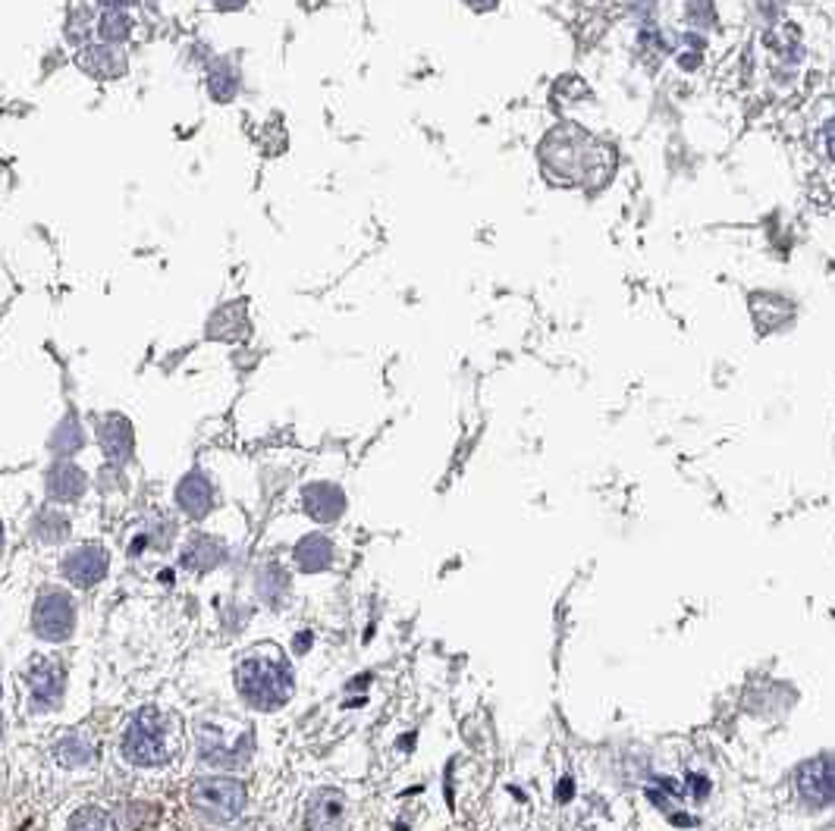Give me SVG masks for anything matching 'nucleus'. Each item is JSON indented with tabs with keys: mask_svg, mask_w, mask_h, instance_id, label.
<instances>
[{
	"mask_svg": "<svg viewBox=\"0 0 835 831\" xmlns=\"http://www.w3.org/2000/svg\"><path fill=\"white\" fill-rule=\"evenodd\" d=\"M28 681V703L35 712L54 709L60 697H63V669L57 666L54 659L35 656V662L26 671Z\"/></svg>",
	"mask_w": 835,
	"mask_h": 831,
	"instance_id": "obj_8",
	"label": "nucleus"
},
{
	"mask_svg": "<svg viewBox=\"0 0 835 831\" xmlns=\"http://www.w3.org/2000/svg\"><path fill=\"white\" fill-rule=\"evenodd\" d=\"M236 684H240L245 703L261 712L280 709L296 691L293 669L277 646H258V649L245 653L236 666Z\"/></svg>",
	"mask_w": 835,
	"mask_h": 831,
	"instance_id": "obj_1",
	"label": "nucleus"
},
{
	"mask_svg": "<svg viewBox=\"0 0 835 831\" xmlns=\"http://www.w3.org/2000/svg\"><path fill=\"white\" fill-rule=\"evenodd\" d=\"M471 13H493L503 0H462Z\"/></svg>",
	"mask_w": 835,
	"mask_h": 831,
	"instance_id": "obj_28",
	"label": "nucleus"
},
{
	"mask_svg": "<svg viewBox=\"0 0 835 831\" xmlns=\"http://www.w3.org/2000/svg\"><path fill=\"white\" fill-rule=\"evenodd\" d=\"M54 756L60 759V766H85L91 759V744L79 734H66L54 747Z\"/></svg>",
	"mask_w": 835,
	"mask_h": 831,
	"instance_id": "obj_24",
	"label": "nucleus"
},
{
	"mask_svg": "<svg viewBox=\"0 0 835 831\" xmlns=\"http://www.w3.org/2000/svg\"><path fill=\"white\" fill-rule=\"evenodd\" d=\"M245 333H248V305H245L243 298L220 305L211 314V321H208V336L211 339L236 343V339H243Z\"/></svg>",
	"mask_w": 835,
	"mask_h": 831,
	"instance_id": "obj_16",
	"label": "nucleus"
},
{
	"mask_svg": "<svg viewBox=\"0 0 835 831\" xmlns=\"http://www.w3.org/2000/svg\"><path fill=\"white\" fill-rule=\"evenodd\" d=\"M120 751L126 762L142 769L167 766L180 756V724L161 709H142L133 722L126 724Z\"/></svg>",
	"mask_w": 835,
	"mask_h": 831,
	"instance_id": "obj_2",
	"label": "nucleus"
},
{
	"mask_svg": "<svg viewBox=\"0 0 835 831\" xmlns=\"http://www.w3.org/2000/svg\"><path fill=\"white\" fill-rule=\"evenodd\" d=\"M176 503L189 518H205L208 511L214 509V486L201 471H192L176 486Z\"/></svg>",
	"mask_w": 835,
	"mask_h": 831,
	"instance_id": "obj_17",
	"label": "nucleus"
},
{
	"mask_svg": "<svg viewBox=\"0 0 835 831\" xmlns=\"http://www.w3.org/2000/svg\"><path fill=\"white\" fill-rule=\"evenodd\" d=\"M333 562V543L330 536L308 534L305 539H298L296 546V565L302 571H321Z\"/></svg>",
	"mask_w": 835,
	"mask_h": 831,
	"instance_id": "obj_20",
	"label": "nucleus"
},
{
	"mask_svg": "<svg viewBox=\"0 0 835 831\" xmlns=\"http://www.w3.org/2000/svg\"><path fill=\"white\" fill-rule=\"evenodd\" d=\"M826 145H830V151H833L835 158V120L826 126Z\"/></svg>",
	"mask_w": 835,
	"mask_h": 831,
	"instance_id": "obj_29",
	"label": "nucleus"
},
{
	"mask_svg": "<svg viewBox=\"0 0 835 831\" xmlns=\"http://www.w3.org/2000/svg\"><path fill=\"white\" fill-rule=\"evenodd\" d=\"M205 91L214 104H233L243 91V70L233 57H211L205 66Z\"/></svg>",
	"mask_w": 835,
	"mask_h": 831,
	"instance_id": "obj_12",
	"label": "nucleus"
},
{
	"mask_svg": "<svg viewBox=\"0 0 835 831\" xmlns=\"http://www.w3.org/2000/svg\"><path fill=\"white\" fill-rule=\"evenodd\" d=\"M685 16L695 26H713L716 23V7H713V0H685Z\"/></svg>",
	"mask_w": 835,
	"mask_h": 831,
	"instance_id": "obj_26",
	"label": "nucleus"
},
{
	"mask_svg": "<svg viewBox=\"0 0 835 831\" xmlns=\"http://www.w3.org/2000/svg\"><path fill=\"white\" fill-rule=\"evenodd\" d=\"M540 170L553 183H581L591 173V163L597 158V145L591 135L575 123L553 126L540 138L538 148Z\"/></svg>",
	"mask_w": 835,
	"mask_h": 831,
	"instance_id": "obj_3",
	"label": "nucleus"
},
{
	"mask_svg": "<svg viewBox=\"0 0 835 831\" xmlns=\"http://www.w3.org/2000/svg\"><path fill=\"white\" fill-rule=\"evenodd\" d=\"M95 35H98V16H95V10L85 7V3L70 7L66 23H63V41H66L73 51H82L85 45L95 41Z\"/></svg>",
	"mask_w": 835,
	"mask_h": 831,
	"instance_id": "obj_19",
	"label": "nucleus"
},
{
	"mask_svg": "<svg viewBox=\"0 0 835 831\" xmlns=\"http://www.w3.org/2000/svg\"><path fill=\"white\" fill-rule=\"evenodd\" d=\"M189 801L201 816L214 822H230L245 809V784L236 778H201L195 781Z\"/></svg>",
	"mask_w": 835,
	"mask_h": 831,
	"instance_id": "obj_4",
	"label": "nucleus"
},
{
	"mask_svg": "<svg viewBox=\"0 0 835 831\" xmlns=\"http://www.w3.org/2000/svg\"><path fill=\"white\" fill-rule=\"evenodd\" d=\"M66 831H116V822L101 806H82L79 813L70 819Z\"/></svg>",
	"mask_w": 835,
	"mask_h": 831,
	"instance_id": "obj_23",
	"label": "nucleus"
},
{
	"mask_svg": "<svg viewBox=\"0 0 835 831\" xmlns=\"http://www.w3.org/2000/svg\"><path fill=\"white\" fill-rule=\"evenodd\" d=\"M63 578L76 587H91L108 574V553L95 543L76 546L63 556Z\"/></svg>",
	"mask_w": 835,
	"mask_h": 831,
	"instance_id": "obj_10",
	"label": "nucleus"
},
{
	"mask_svg": "<svg viewBox=\"0 0 835 831\" xmlns=\"http://www.w3.org/2000/svg\"><path fill=\"white\" fill-rule=\"evenodd\" d=\"M35 534L45 543H60L63 536L70 534V521H66V514H60L54 509L41 511L38 521H35Z\"/></svg>",
	"mask_w": 835,
	"mask_h": 831,
	"instance_id": "obj_25",
	"label": "nucleus"
},
{
	"mask_svg": "<svg viewBox=\"0 0 835 831\" xmlns=\"http://www.w3.org/2000/svg\"><path fill=\"white\" fill-rule=\"evenodd\" d=\"M302 509L308 511L315 521L330 524L346 509V496L336 483H308L302 489Z\"/></svg>",
	"mask_w": 835,
	"mask_h": 831,
	"instance_id": "obj_13",
	"label": "nucleus"
},
{
	"mask_svg": "<svg viewBox=\"0 0 835 831\" xmlns=\"http://www.w3.org/2000/svg\"><path fill=\"white\" fill-rule=\"evenodd\" d=\"M98 446H101V452L110 458V464H126L135 452V433L133 424H130V418H123V414H105L101 421H98Z\"/></svg>",
	"mask_w": 835,
	"mask_h": 831,
	"instance_id": "obj_11",
	"label": "nucleus"
},
{
	"mask_svg": "<svg viewBox=\"0 0 835 831\" xmlns=\"http://www.w3.org/2000/svg\"><path fill=\"white\" fill-rule=\"evenodd\" d=\"M35 634L41 641H51V644H60L73 634L76 628V603L70 599V593L63 591H48L38 606H35Z\"/></svg>",
	"mask_w": 835,
	"mask_h": 831,
	"instance_id": "obj_5",
	"label": "nucleus"
},
{
	"mask_svg": "<svg viewBox=\"0 0 835 831\" xmlns=\"http://www.w3.org/2000/svg\"><path fill=\"white\" fill-rule=\"evenodd\" d=\"M798 794L810 806L835 804V756L810 759L798 769Z\"/></svg>",
	"mask_w": 835,
	"mask_h": 831,
	"instance_id": "obj_9",
	"label": "nucleus"
},
{
	"mask_svg": "<svg viewBox=\"0 0 835 831\" xmlns=\"http://www.w3.org/2000/svg\"><path fill=\"white\" fill-rule=\"evenodd\" d=\"M346 822V797L340 791H318L308 804V829L343 831Z\"/></svg>",
	"mask_w": 835,
	"mask_h": 831,
	"instance_id": "obj_15",
	"label": "nucleus"
},
{
	"mask_svg": "<svg viewBox=\"0 0 835 831\" xmlns=\"http://www.w3.org/2000/svg\"><path fill=\"white\" fill-rule=\"evenodd\" d=\"M226 731L220 724H201V753L214 766H243L251 753V731L240 728L233 737H223Z\"/></svg>",
	"mask_w": 835,
	"mask_h": 831,
	"instance_id": "obj_7",
	"label": "nucleus"
},
{
	"mask_svg": "<svg viewBox=\"0 0 835 831\" xmlns=\"http://www.w3.org/2000/svg\"><path fill=\"white\" fill-rule=\"evenodd\" d=\"M223 559V546L211 539V536H195L189 546H186V553H183V562L192 571H208V568H214L217 562Z\"/></svg>",
	"mask_w": 835,
	"mask_h": 831,
	"instance_id": "obj_21",
	"label": "nucleus"
},
{
	"mask_svg": "<svg viewBox=\"0 0 835 831\" xmlns=\"http://www.w3.org/2000/svg\"><path fill=\"white\" fill-rule=\"evenodd\" d=\"M73 63L79 66L88 79L98 82L126 79V73H130V54H126V48L105 45V41H98V38H95L91 45H85L82 51H76V54H73Z\"/></svg>",
	"mask_w": 835,
	"mask_h": 831,
	"instance_id": "obj_6",
	"label": "nucleus"
},
{
	"mask_svg": "<svg viewBox=\"0 0 835 831\" xmlns=\"http://www.w3.org/2000/svg\"><path fill=\"white\" fill-rule=\"evenodd\" d=\"M45 486H48V496L57 499V503H73V499H79L82 493L88 489V477L73 461L60 458V461L51 464V471L45 477Z\"/></svg>",
	"mask_w": 835,
	"mask_h": 831,
	"instance_id": "obj_14",
	"label": "nucleus"
},
{
	"mask_svg": "<svg viewBox=\"0 0 835 831\" xmlns=\"http://www.w3.org/2000/svg\"><path fill=\"white\" fill-rule=\"evenodd\" d=\"M208 3L214 7L217 13H243L251 0H208Z\"/></svg>",
	"mask_w": 835,
	"mask_h": 831,
	"instance_id": "obj_27",
	"label": "nucleus"
},
{
	"mask_svg": "<svg viewBox=\"0 0 835 831\" xmlns=\"http://www.w3.org/2000/svg\"><path fill=\"white\" fill-rule=\"evenodd\" d=\"M82 443H85V436H82V424L76 414H66L60 424H57L54 436H51V452L60 458L73 456V452H79Z\"/></svg>",
	"mask_w": 835,
	"mask_h": 831,
	"instance_id": "obj_22",
	"label": "nucleus"
},
{
	"mask_svg": "<svg viewBox=\"0 0 835 831\" xmlns=\"http://www.w3.org/2000/svg\"><path fill=\"white\" fill-rule=\"evenodd\" d=\"M135 16L130 10H101L98 13V41L105 45H116V48H126L135 38Z\"/></svg>",
	"mask_w": 835,
	"mask_h": 831,
	"instance_id": "obj_18",
	"label": "nucleus"
}]
</instances>
